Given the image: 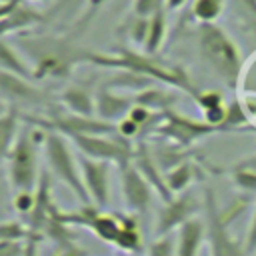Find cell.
<instances>
[{
    "label": "cell",
    "mask_w": 256,
    "mask_h": 256,
    "mask_svg": "<svg viewBox=\"0 0 256 256\" xmlns=\"http://www.w3.org/2000/svg\"><path fill=\"white\" fill-rule=\"evenodd\" d=\"M88 60L94 62V64H98V66L122 68V70H128L130 74H138V76H144V78H152V80L166 82V84H170V86H176V88H180V90L190 92L194 98L200 94V92H196V88L190 84V80H188V76L184 74L182 68H174V66L160 64V62L152 60L150 54L142 56V54H136V52L120 50L118 56L90 54Z\"/></svg>",
    "instance_id": "1"
},
{
    "label": "cell",
    "mask_w": 256,
    "mask_h": 256,
    "mask_svg": "<svg viewBox=\"0 0 256 256\" xmlns=\"http://www.w3.org/2000/svg\"><path fill=\"white\" fill-rule=\"evenodd\" d=\"M198 40L204 62L216 72L218 78H222V82H226L230 88H236L242 72V58L236 44L214 24H202Z\"/></svg>",
    "instance_id": "2"
},
{
    "label": "cell",
    "mask_w": 256,
    "mask_h": 256,
    "mask_svg": "<svg viewBox=\"0 0 256 256\" xmlns=\"http://www.w3.org/2000/svg\"><path fill=\"white\" fill-rule=\"evenodd\" d=\"M44 152L52 174L58 176L82 204H92L82 180V170H78V162L74 160V154L70 150L68 136L58 130H50L44 138Z\"/></svg>",
    "instance_id": "3"
},
{
    "label": "cell",
    "mask_w": 256,
    "mask_h": 256,
    "mask_svg": "<svg viewBox=\"0 0 256 256\" xmlns=\"http://www.w3.org/2000/svg\"><path fill=\"white\" fill-rule=\"evenodd\" d=\"M38 132L22 130L14 146L4 154L8 166V178L14 192H34L38 188V156H36V138Z\"/></svg>",
    "instance_id": "4"
},
{
    "label": "cell",
    "mask_w": 256,
    "mask_h": 256,
    "mask_svg": "<svg viewBox=\"0 0 256 256\" xmlns=\"http://www.w3.org/2000/svg\"><path fill=\"white\" fill-rule=\"evenodd\" d=\"M206 208V236L210 242V256H248L244 242L232 238L226 226V218L222 216L214 192L208 188L204 194Z\"/></svg>",
    "instance_id": "5"
},
{
    "label": "cell",
    "mask_w": 256,
    "mask_h": 256,
    "mask_svg": "<svg viewBox=\"0 0 256 256\" xmlns=\"http://www.w3.org/2000/svg\"><path fill=\"white\" fill-rule=\"evenodd\" d=\"M76 148L94 160H104V162H116L122 168H126L128 164H132L136 148L130 146V142L118 140V138H106V136H98V134H72L68 136Z\"/></svg>",
    "instance_id": "6"
},
{
    "label": "cell",
    "mask_w": 256,
    "mask_h": 256,
    "mask_svg": "<svg viewBox=\"0 0 256 256\" xmlns=\"http://www.w3.org/2000/svg\"><path fill=\"white\" fill-rule=\"evenodd\" d=\"M220 128L208 124V122H192L180 114H174L170 110L162 112L156 116V124L152 128L154 134L158 136H166L170 140H174L176 144L180 146H188L192 144L194 140L202 138V136H208V134H214L218 132Z\"/></svg>",
    "instance_id": "7"
},
{
    "label": "cell",
    "mask_w": 256,
    "mask_h": 256,
    "mask_svg": "<svg viewBox=\"0 0 256 256\" xmlns=\"http://www.w3.org/2000/svg\"><path fill=\"white\" fill-rule=\"evenodd\" d=\"M198 210H200V202L196 200V196L190 190L176 194L172 200L164 202L162 208L158 210L154 234L156 236L172 234L176 228H180L182 224H186L188 220H192Z\"/></svg>",
    "instance_id": "8"
},
{
    "label": "cell",
    "mask_w": 256,
    "mask_h": 256,
    "mask_svg": "<svg viewBox=\"0 0 256 256\" xmlns=\"http://www.w3.org/2000/svg\"><path fill=\"white\" fill-rule=\"evenodd\" d=\"M80 170H82V180L88 190V196L92 204L98 208H106L110 200V162L104 160H94L88 156H80L78 160Z\"/></svg>",
    "instance_id": "9"
},
{
    "label": "cell",
    "mask_w": 256,
    "mask_h": 256,
    "mask_svg": "<svg viewBox=\"0 0 256 256\" xmlns=\"http://www.w3.org/2000/svg\"><path fill=\"white\" fill-rule=\"evenodd\" d=\"M152 186L142 176V172L132 164L122 168V198L128 212H144L150 204Z\"/></svg>",
    "instance_id": "10"
},
{
    "label": "cell",
    "mask_w": 256,
    "mask_h": 256,
    "mask_svg": "<svg viewBox=\"0 0 256 256\" xmlns=\"http://www.w3.org/2000/svg\"><path fill=\"white\" fill-rule=\"evenodd\" d=\"M52 130H58L66 136L72 134H98V136H108L114 132V124L104 122L96 116H78V114H64L58 116L52 122Z\"/></svg>",
    "instance_id": "11"
},
{
    "label": "cell",
    "mask_w": 256,
    "mask_h": 256,
    "mask_svg": "<svg viewBox=\"0 0 256 256\" xmlns=\"http://www.w3.org/2000/svg\"><path fill=\"white\" fill-rule=\"evenodd\" d=\"M134 166L142 172V176L148 180V184L152 186V190L162 198V202H168L174 198V194L170 192L168 184H166V176L160 172V168L156 166L154 158L150 156V152L140 144L136 148V154H134Z\"/></svg>",
    "instance_id": "12"
},
{
    "label": "cell",
    "mask_w": 256,
    "mask_h": 256,
    "mask_svg": "<svg viewBox=\"0 0 256 256\" xmlns=\"http://www.w3.org/2000/svg\"><path fill=\"white\" fill-rule=\"evenodd\" d=\"M132 106H134L132 100L116 96V94H112L108 90H102L96 96V118L114 124V122L124 120Z\"/></svg>",
    "instance_id": "13"
},
{
    "label": "cell",
    "mask_w": 256,
    "mask_h": 256,
    "mask_svg": "<svg viewBox=\"0 0 256 256\" xmlns=\"http://www.w3.org/2000/svg\"><path fill=\"white\" fill-rule=\"evenodd\" d=\"M206 236V224L198 218L188 220L178 228V256H198L202 240Z\"/></svg>",
    "instance_id": "14"
},
{
    "label": "cell",
    "mask_w": 256,
    "mask_h": 256,
    "mask_svg": "<svg viewBox=\"0 0 256 256\" xmlns=\"http://www.w3.org/2000/svg\"><path fill=\"white\" fill-rule=\"evenodd\" d=\"M62 104L68 108V112L78 116H96V102L86 90L80 88H68L62 92Z\"/></svg>",
    "instance_id": "15"
},
{
    "label": "cell",
    "mask_w": 256,
    "mask_h": 256,
    "mask_svg": "<svg viewBox=\"0 0 256 256\" xmlns=\"http://www.w3.org/2000/svg\"><path fill=\"white\" fill-rule=\"evenodd\" d=\"M2 94L4 100L16 98V100H36L38 92L26 82V78H20L16 74L2 70Z\"/></svg>",
    "instance_id": "16"
},
{
    "label": "cell",
    "mask_w": 256,
    "mask_h": 256,
    "mask_svg": "<svg viewBox=\"0 0 256 256\" xmlns=\"http://www.w3.org/2000/svg\"><path fill=\"white\" fill-rule=\"evenodd\" d=\"M164 176H166V184H168L170 192L176 196L180 192H186L188 186L192 184V180H194V166H192V162H180L172 170H168Z\"/></svg>",
    "instance_id": "17"
},
{
    "label": "cell",
    "mask_w": 256,
    "mask_h": 256,
    "mask_svg": "<svg viewBox=\"0 0 256 256\" xmlns=\"http://www.w3.org/2000/svg\"><path fill=\"white\" fill-rule=\"evenodd\" d=\"M42 16L22 4H18L10 14L2 16V34L6 36L12 28H22V26H30V24H36Z\"/></svg>",
    "instance_id": "18"
},
{
    "label": "cell",
    "mask_w": 256,
    "mask_h": 256,
    "mask_svg": "<svg viewBox=\"0 0 256 256\" xmlns=\"http://www.w3.org/2000/svg\"><path fill=\"white\" fill-rule=\"evenodd\" d=\"M164 34H166V18H164V12L162 10H156L150 18V24H148V36H146V42H144V50L146 54H154L162 40H164Z\"/></svg>",
    "instance_id": "19"
},
{
    "label": "cell",
    "mask_w": 256,
    "mask_h": 256,
    "mask_svg": "<svg viewBox=\"0 0 256 256\" xmlns=\"http://www.w3.org/2000/svg\"><path fill=\"white\" fill-rule=\"evenodd\" d=\"M20 132L22 130H20V122H18L16 112L4 110L2 118H0V138H2V152L4 154L14 146L16 138L20 136Z\"/></svg>",
    "instance_id": "20"
},
{
    "label": "cell",
    "mask_w": 256,
    "mask_h": 256,
    "mask_svg": "<svg viewBox=\"0 0 256 256\" xmlns=\"http://www.w3.org/2000/svg\"><path fill=\"white\" fill-rule=\"evenodd\" d=\"M0 60H2V70L4 72H10V74H16V76H20V78H32L34 76V72L18 58V54L12 50V46L4 40L2 42V54H0Z\"/></svg>",
    "instance_id": "21"
},
{
    "label": "cell",
    "mask_w": 256,
    "mask_h": 256,
    "mask_svg": "<svg viewBox=\"0 0 256 256\" xmlns=\"http://www.w3.org/2000/svg\"><path fill=\"white\" fill-rule=\"evenodd\" d=\"M174 102V96L160 92V90H144L140 96H136V104H142L146 108H158L160 112H166L168 106Z\"/></svg>",
    "instance_id": "22"
},
{
    "label": "cell",
    "mask_w": 256,
    "mask_h": 256,
    "mask_svg": "<svg viewBox=\"0 0 256 256\" xmlns=\"http://www.w3.org/2000/svg\"><path fill=\"white\" fill-rule=\"evenodd\" d=\"M222 12V0H196L194 2V18L202 24H212Z\"/></svg>",
    "instance_id": "23"
},
{
    "label": "cell",
    "mask_w": 256,
    "mask_h": 256,
    "mask_svg": "<svg viewBox=\"0 0 256 256\" xmlns=\"http://www.w3.org/2000/svg\"><path fill=\"white\" fill-rule=\"evenodd\" d=\"M148 256H178V238H174V234L156 236L148 246Z\"/></svg>",
    "instance_id": "24"
},
{
    "label": "cell",
    "mask_w": 256,
    "mask_h": 256,
    "mask_svg": "<svg viewBox=\"0 0 256 256\" xmlns=\"http://www.w3.org/2000/svg\"><path fill=\"white\" fill-rule=\"evenodd\" d=\"M232 182L242 192H256V172L246 168H232Z\"/></svg>",
    "instance_id": "25"
},
{
    "label": "cell",
    "mask_w": 256,
    "mask_h": 256,
    "mask_svg": "<svg viewBox=\"0 0 256 256\" xmlns=\"http://www.w3.org/2000/svg\"><path fill=\"white\" fill-rule=\"evenodd\" d=\"M28 234H30V230L24 228L22 222H18V220H6L0 226V238L2 240H24Z\"/></svg>",
    "instance_id": "26"
},
{
    "label": "cell",
    "mask_w": 256,
    "mask_h": 256,
    "mask_svg": "<svg viewBox=\"0 0 256 256\" xmlns=\"http://www.w3.org/2000/svg\"><path fill=\"white\" fill-rule=\"evenodd\" d=\"M246 122V112H244V108L240 106V102H232L228 108H226V120H224V130H228V128H232V126H240V124H244Z\"/></svg>",
    "instance_id": "27"
},
{
    "label": "cell",
    "mask_w": 256,
    "mask_h": 256,
    "mask_svg": "<svg viewBox=\"0 0 256 256\" xmlns=\"http://www.w3.org/2000/svg\"><path fill=\"white\" fill-rule=\"evenodd\" d=\"M28 244L24 240H0V256H26Z\"/></svg>",
    "instance_id": "28"
},
{
    "label": "cell",
    "mask_w": 256,
    "mask_h": 256,
    "mask_svg": "<svg viewBox=\"0 0 256 256\" xmlns=\"http://www.w3.org/2000/svg\"><path fill=\"white\" fill-rule=\"evenodd\" d=\"M128 118H132L136 124H140V126L144 128V126H148V124L152 122L154 114L150 112V108H146V106H142V104H134V106L130 108V112H128Z\"/></svg>",
    "instance_id": "29"
},
{
    "label": "cell",
    "mask_w": 256,
    "mask_h": 256,
    "mask_svg": "<svg viewBox=\"0 0 256 256\" xmlns=\"http://www.w3.org/2000/svg\"><path fill=\"white\" fill-rule=\"evenodd\" d=\"M36 204V194L34 192H18L14 198V206L18 212H32Z\"/></svg>",
    "instance_id": "30"
},
{
    "label": "cell",
    "mask_w": 256,
    "mask_h": 256,
    "mask_svg": "<svg viewBox=\"0 0 256 256\" xmlns=\"http://www.w3.org/2000/svg\"><path fill=\"white\" fill-rule=\"evenodd\" d=\"M196 100H198V104L204 110H210V108H216V106H222L224 104V100H222V96L218 92H200L196 96Z\"/></svg>",
    "instance_id": "31"
},
{
    "label": "cell",
    "mask_w": 256,
    "mask_h": 256,
    "mask_svg": "<svg viewBox=\"0 0 256 256\" xmlns=\"http://www.w3.org/2000/svg\"><path fill=\"white\" fill-rule=\"evenodd\" d=\"M140 130H142V126H140V124H136V122H134L132 118H128V116H126L124 120H120V122H118V132H120V136H122V138H126V140H128V138H132V136H136Z\"/></svg>",
    "instance_id": "32"
},
{
    "label": "cell",
    "mask_w": 256,
    "mask_h": 256,
    "mask_svg": "<svg viewBox=\"0 0 256 256\" xmlns=\"http://www.w3.org/2000/svg\"><path fill=\"white\" fill-rule=\"evenodd\" d=\"M244 248H246L248 256H252L256 252V208H254V214H252V220H250V226H248V232L244 238Z\"/></svg>",
    "instance_id": "33"
},
{
    "label": "cell",
    "mask_w": 256,
    "mask_h": 256,
    "mask_svg": "<svg viewBox=\"0 0 256 256\" xmlns=\"http://www.w3.org/2000/svg\"><path fill=\"white\" fill-rule=\"evenodd\" d=\"M156 0H138L136 2V14H140V16H146V14H150V12H156Z\"/></svg>",
    "instance_id": "34"
},
{
    "label": "cell",
    "mask_w": 256,
    "mask_h": 256,
    "mask_svg": "<svg viewBox=\"0 0 256 256\" xmlns=\"http://www.w3.org/2000/svg\"><path fill=\"white\" fill-rule=\"evenodd\" d=\"M234 166H236V168H246V170H252V172H256V154L242 158V160H240V162H236Z\"/></svg>",
    "instance_id": "35"
},
{
    "label": "cell",
    "mask_w": 256,
    "mask_h": 256,
    "mask_svg": "<svg viewBox=\"0 0 256 256\" xmlns=\"http://www.w3.org/2000/svg\"><path fill=\"white\" fill-rule=\"evenodd\" d=\"M60 256H86V252H84V250H80V248H76V246L72 244V246L62 248V254H60Z\"/></svg>",
    "instance_id": "36"
},
{
    "label": "cell",
    "mask_w": 256,
    "mask_h": 256,
    "mask_svg": "<svg viewBox=\"0 0 256 256\" xmlns=\"http://www.w3.org/2000/svg\"><path fill=\"white\" fill-rule=\"evenodd\" d=\"M184 2H186V0H166V8H168V10H176V8H180Z\"/></svg>",
    "instance_id": "37"
},
{
    "label": "cell",
    "mask_w": 256,
    "mask_h": 256,
    "mask_svg": "<svg viewBox=\"0 0 256 256\" xmlns=\"http://www.w3.org/2000/svg\"><path fill=\"white\" fill-rule=\"evenodd\" d=\"M90 2V8H98V6H102L106 0H88Z\"/></svg>",
    "instance_id": "38"
},
{
    "label": "cell",
    "mask_w": 256,
    "mask_h": 256,
    "mask_svg": "<svg viewBox=\"0 0 256 256\" xmlns=\"http://www.w3.org/2000/svg\"><path fill=\"white\" fill-rule=\"evenodd\" d=\"M252 256H256V252H254V254H252Z\"/></svg>",
    "instance_id": "39"
},
{
    "label": "cell",
    "mask_w": 256,
    "mask_h": 256,
    "mask_svg": "<svg viewBox=\"0 0 256 256\" xmlns=\"http://www.w3.org/2000/svg\"><path fill=\"white\" fill-rule=\"evenodd\" d=\"M38 2H42V0H38Z\"/></svg>",
    "instance_id": "40"
}]
</instances>
